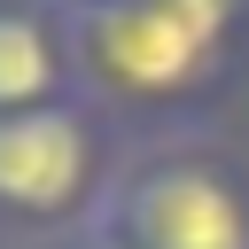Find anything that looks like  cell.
<instances>
[{
  "label": "cell",
  "mask_w": 249,
  "mask_h": 249,
  "mask_svg": "<svg viewBox=\"0 0 249 249\" xmlns=\"http://www.w3.org/2000/svg\"><path fill=\"white\" fill-rule=\"evenodd\" d=\"M101 233L117 249H249V156L218 132L132 148Z\"/></svg>",
  "instance_id": "obj_3"
},
{
  "label": "cell",
  "mask_w": 249,
  "mask_h": 249,
  "mask_svg": "<svg viewBox=\"0 0 249 249\" xmlns=\"http://www.w3.org/2000/svg\"><path fill=\"white\" fill-rule=\"evenodd\" d=\"M0 249H8V233H0Z\"/></svg>",
  "instance_id": "obj_7"
},
{
  "label": "cell",
  "mask_w": 249,
  "mask_h": 249,
  "mask_svg": "<svg viewBox=\"0 0 249 249\" xmlns=\"http://www.w3.org/2000/svg\"><path fill=\"white\" fill-rule=\"evenodd\" d=\"M62 16H78V8H117V0H54Z\"/></svg>",
  "instance_id": "obj_6"
},
{
  "label": "cell",
  "mask_w": 249,
  "mask_h": 249,
  "mask_svg": "<svg viewBox=\"0 0 249 249\" xmlns=\"http://www.w3.org/2000/svg\"><path fill=\"white\" fill-rule=\"evenodd\" d=\"M47 249H117L101 226H86V233H62V241H47Z\"/></svg>",
  "instance_id": "obj_5"
},
{
  "label": "cell",
  "mask_w": 249,
  "mask_h": 249,
  "mask_svg": "<svg viewBox=\"0 0 249 249\" xmlns=\"http://www.w3.org/2000/svg\"><path fill=\"white\" fill-rule=\"evenodd\" d=\"M124 156H132V140L93 101L0 117V233L47 249L62 233L101 226Z\"/></svg>",
  "instance_id": "obj_2"
},
{
  "label": "cell",
  "mask_w": 249,
  "mask_h": 249,
  "mask_svg": "<svg viewBox=\"0 0 249 249\" xmlns=\"http://www.w3.org/2000/svg\"><path fill=\"white\" fill-rule=\"evenodd\" d=\"M78 93V54H70V16L54 0H0V117L62 109Z\"/></svg>",
  "instance_id": "obj_4"
},
{
  "label": "cell",
  "mask_w": 249,
  "mask_h": 249,
  "mask_svg": "<svg viewBox=\"0 0 249 249\" xmlns=\"http://www.w3.org/2000/svg\"><path fill=\"white\" fill-rule=\"evenodd\" d=\"M78 93L132 140L210 132L249 70V0H117L70 16Z\"/></svg>",
  "instance_id": "obj_1"
}]
</instances>
